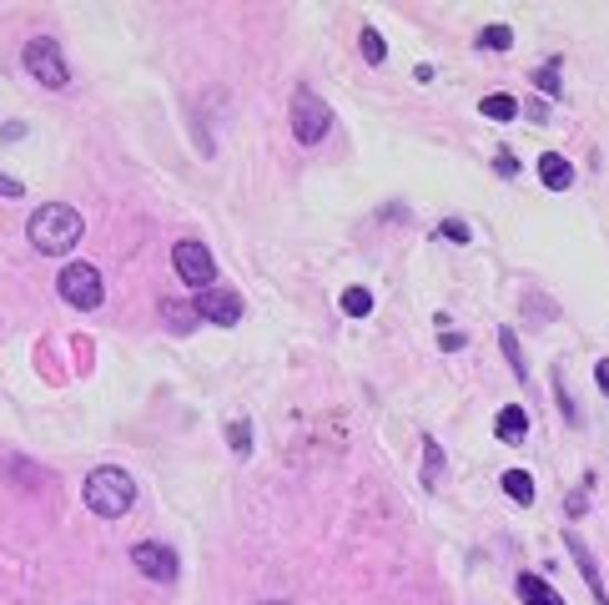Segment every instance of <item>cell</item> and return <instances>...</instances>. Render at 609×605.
<instances>
[{"instance_id": "cell-1", "label": "cell", "mask_w": 609, "mask_h": 605, "mask_svg": "<svg viewBox=\"0 0 609 605\" xmlns=\"http://www.w3.org/2000/svg\"><path fill=\"white\" fill-rule=\"evenodd\" d=\"M26 232H31V248H35V253L61 258V253H71V248L81 242V212L65 208V202H45V208L31 212Z\"/></svg>"}, {"instance_id": "cell-2", "label": "cell", "mask_w": 609, "mask_h": 605, "mask_svg": "<svg viewBox=\"0 0 609 605\" xmlns=\"http://www.w3.org/2000/svg\"><path fill=\"white\" fill-rule=\"evenodd\" d=\"M131 500H136V484H131L126 470H116V464H101V470L87 474V505L97 510L101 520L126 515Z\"/></svg>"}, {"instance_id": "cell-3", "label": "cell", "mask_w": 609, "mask_h": 605, "mask_svg": "<svg viewBox=\"0 0 609 605\" xmlns=\"http://www.w3.org/2000/svg\"><path fill=\"white\" fill-rule=\"evenodd\" d=\"M327 132H333V111H327V101H317L307 87H297V97H293V137L303 147H317Z\"/></svg>"}, {"instance_id": "cell-4", "label": "cell", "mask_w": 609, "mask_h": 605, "mask_svg": "<svg viewBox=\"0 0 609 605\" xmlns=\"http://www.w3.org/2000/svg\"><path fill=\"white\" fill-rule=\"evenodd\" d=\"M26 71H31L41 87H51V91H61L65 81H71V67H65L61 46H55L51 36H35V41H26Z\"/></svg>"}, {"instance_id": "cell-5", "label": "cell", "mask_w": 609, "mask_h": 605, "mask_svg": "<svg viewBox=\"0 0 609 605\" xmlns=\"http://www.w3.org/2000/svg\"><path fill=\"white\" fill-rule=\"evenodd\" d=\"M55 293H61L71 309H97L106 288H101V273L91 263H65L61 278H55Z\"/></svg>"}, {"instance_id": "cell-6", "label": "cell", "mask_w": 609, "mask_h": 605, "mask_svg": "<svg viewBox=\"0 0 609 605\" xmlns=\"http://www.w3.org/2000/svg\"><path fill=\"white\" fill-rule=\"evenodd\" d=\"M172 263H176V278H182V283H192V288H212V283H217V263H212L207 242L182 238L172 248Z\"/></svg>"}, {"instance_id": "cell-7", "label": "cell", "mask_w": 609, "mask_h": 605, "mask_svg": "<svg viewBox=\"0 0 609 605\" xmlns=\"http://www.w3.org/2000/svg\"><path fill=\"white\" fill-rule=\"evenodd\" d=\"M131 561H136V571L152 575V581H176V551L172 545H162V540H142V545H131Z\"/></svg>"}, {"instance_id": "cell-8", "label": "cell", "mask_w": 609, "mask_h": 605, "mask_svg": "<svg viewBox=\"0 0 609 605\" xmlns=\"http://www.w3.org/2000/svg\"><path fill=\"white\" fill-rule=\"evenodd\" d=\"M196 313H202L207 323L232 329V323H242V298L232 293V288H202V298H196Z\"/></svg>"}, {"instance_id": "cell-9", "label": "cell", "mask_w": 609, "mask_h": 605, "mask_svg": "<svg viewBox=\"0 0 609 605\" xmlns=\"http://www.w3.org/2000/svg\"><path fill=\"white\" fill-rule=\"evenodd\" d=\"M569 555H575V565H579V575H585V585L595 591V601L599 605H609V591H605V575H599V565H595V555L585 551V540H575L569 535Z\"/></svg>"}, {"instance_id": "cell-10", "label": "cell", "mask_w": 609, "mask_h": 605, "mask_svg": "<svg viewBox=\"0 0 609 605\" xmlns=\"http://www.w3.org/2000/svg\"><path fill=\"white\" fill-rule=\"evenodd\" d=\"M539 182H545L549 192H565L569 182H575V167H569L559 152H545L539 157Z\"/></svg>"}, {"instance_id": "cell-11", "label": "cell", "mask_w": 609, "mask_h": 605, "mask_svg": "<svg viewBox=\"0 0 609 605\" xmlns=\"http://www.w3.org/2000/svg\"><path fill=\"white\" fill-rule=\"evenodd\" d=\"M162 319L172 333H192L196 323H202V313H196V303H182V298H166L162 303Z\"/></svg>"}, {"instance_id": "cell-12", "label": "cell", "mask_w": 609, "mask_h": 605, "mask_svg": "<svg viewBox=\"0 0 609 605\" xmlns=\"http://www.w3.org/2000/svg\"><path fill=\"white\" fill-rule=\"evenodd\" d=\"M494 434H499L504 444H524V434H529V414H524L519 404L499 409V424H494Z\"/></svg>"}, {"instance_id": "cell-13", "label": "cell", "mask_w": 609, "mask_h": 605, "mask_svg": "<svg viewBox=\"0 0 609 605\" xmlns=\"http://www.w3.org/2000/svg\"><path fill=\"white\" fill-rule=\"evenodd\" d=\"M519 601L524 605H565V595L549 581H539V575H519Z\"/></svg>"}, {"instance_id": "cell-14", "label": "cell", "mask_w": 609, "mask_h": 605, "mask_svg": "<svg viewBox=\"0 0 609 605\" xmlns=\"http://www.w3.org/2000/svg\"><path fill=\"white\" fill-rule=\"evenodd\" d=\"M504 495L519 500V505H534V480L524 470H509V474H504Z\"/></svg>"}, {"instance_id": "cell-15", "label": "cell", "mask_w": 609, "mask_h": 605, "mask_svg": "<svg viewBox=\"0 0 609 605\" xmlns=\"http://www.w3.org/2000/svg\"><path fill=\"white\" fill-rule=\"evenodd\" d=\"M484 117H494V121H514V117H519V101L504 97V91H494V97H484Z\"/></svg>"}, {"instance_id": "cell-16", "label": "cell", "mask_w": 609, "mask_h": 605, "mask_svg": "<svg viewBox=\"0 0 609 605\" xmlns=\"http://www.w3.org/2000/svg\"><path fill=\"white\" fill-rule=\"evenodd\" d=\"M343 313L368 319V313H373V293H368V288H348V293H343Z\"/></svg>"}, {"instance_id": "cell-17", "label": "cell", "mask_w": 609, "mask_h": 605, "mask_svg": "<svg viewBox=\"0 0 609 605\" xmlns=\"http://www.w3.org/2000/svg\"><path fill=\"white\" fill-rule=\"evenodd\" d=\"M479 46H484V51H509L514 31H509V26H489V31H479Z\"/></svg>"}, {"instance_id": "cell-18", "label": "cell", "mask_w": 609, "mask_h": 605, "mask_svg": "<svg viewBox=\"0 0 609 605\" xmlns=\"http://www.w3.org/2000/svg\"><path fill=\"white\" fill-rule=\"evenodd\" d=\"M363 56H368V67H383V56H388V46H383V36L373 26H363Z\"/></svg>"}, {"instance_id": "cell-19", "label": "cell", "mask_w": 609, "mask_h": 605, "mask_svg": "<svg viewBox=\"0 0 609 605\" xmlns=\"http://www.w3.org/2000/svg\"><path fill=\"white\" fill-rule=\"evenodd\" d=\"M227 444H232V450H237V454H247V450H252V430H247V419H232V424H227Z\"/></svg>"}, {"instance_id": "cell-20", "label": "cell", "mask_w": 609, "mask_h": 605, "mask_svg": "<svg viewBox=\"0 0 609 605\" xmlns=\"http://www.w3.org/2000/svg\"><path fill=\"white\" fill-rule=\"evenodd\" d=\"M499 343H504V353H509L514 369H519V374H529V369H524V353H519V339H514V329H499Z\"/></svg>"}, {"instance_id": "cell-21", "label": "cell", "mask_w": 609, "mask_h": 605, "mask_svg": "<svg viewBox=\"0 0 609 605\" xmlns=\"http://www.w3.org/2000/svg\"><path fill=\"white\" fill-rule=\"evenodd\" d=\"M424 454H428V484H438V470H444V450L434 440H424Z\"/></svg>"}, {"instance_id": "cell-22", "label": "cell", "mask_w": 609, "mask_h": 605, "mask_svg": "<svg viewBox=\"0 0 609 605\" xmlns=\"http://www.w3.org/2000/svg\"><path fill=\"white\" fill-rule=\"evenodd\" d=\"M539 87H545V91H555V97H559V61H549V67L539 71Z\"/></svg>"}, {"instance_id": "cell-23", "label": "cell", "mask_w": 609, "mask_h": 605, "mask_svg": "<svg viewBox=\"0 0 609 605\" xmlns=\"http://www.w3.org/2000/svg\"><path fill=\"white\" fill-rule=\"evenodd\" d=\"M26 182H16V177H0V198H21Z\"/></svg>"}, {"instance_id": "cell-24", "label": "cell", "mask_w": 609, "mask_h": 605, "mask_svg": "<svg viewBox=\"0 0 609 605\" xmlns=\"http://www.w3.org/2000/svg\"><path fill=\"white\" fill-rule=\"evenodd\" d=\"M595 384H599V394L609 399V359H599V369H595Z\"/></svg>"}, {"instance_id": "cell-25", "label": "cell", "mask_w": 609, "mask_h": 605, "mask_svg": "<svg viewBox=\"0 0 609 605\" xmlns=\"http://www.w3.org/2000/svg\"><path fill=\"white\" fill-rule=\"evenodd\" d=\"M565 510H569V515H585V510H589V505H585V490H579V495H569Z\"/></svg>"}, {"instance_id": "cell-26", "label": "cell", "mask_w": 609, "mask_h": 605, "mask_svg": "<svg viewBox=\"0 0 609 605\" xmlns=\"http://www.w3.org/2000/svg\"><path fill=\"white\" fill-rule=\"evenodd\" d=\"M444 238H458V242H464L468 228H464V222H444Z\"/></svg>"}, {"instance_id": "cell-27", "label": "cell", "mask_w": 609, "mask_h": 605, "mask_svg": "<svg viewBox=\"0 0 609 605\" xmlns=\"http://www.w3.org/2000/svg\"><path fill=\"white\" fill-rule=\"evenodd\" d=\"M262 605H283V601H262Z\"/></svg>"}]
</instances>
